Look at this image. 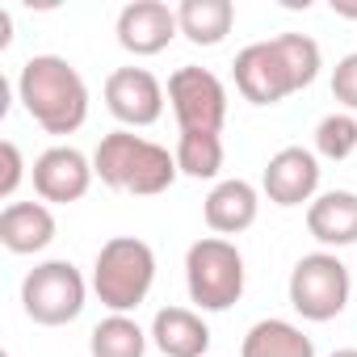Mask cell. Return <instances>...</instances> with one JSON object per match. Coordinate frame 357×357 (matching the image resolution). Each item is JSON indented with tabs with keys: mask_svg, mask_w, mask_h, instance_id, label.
<instances>
[{
	"mask_svg": "<svg viewBox=\"0 0 357 357\" xmlns=\"http://www.w3.org/2000/svg\"><path fill=\"white\" fill-rule=\"evenodd\" d=\"M324 68V51L311 34H278L265 43H248L231 72H236V89L248 105H278L290 93H303L307 84H315Z\"/></svg>",
	"mask_w": 357,
	"mask_h": 357,
	"instance_id": "1",
	"label": "cell"
},
{
	"mask_svg": "<svg viewBox=\"0 0 357 357\" xmlns=\"http://www.w3.org/2000/svg\"><path fill=\"white\" fill-rule=\"evenodd\" d=\"M17 101L47 135H76L89 118V84L63 55H30L17 72Z\"/></svg>",
	"mask_w": 357,
	"mask_h": 357,
	"instance_id": "2",
	"label": "cell"
},
{
	"mask_svg": "<svg viewBox=\"0 0 357 357\" xmlns=\"http://www.w3.org/2000/svg\"><path fill=\"white\" fill-rule=\"evenodd\" d=\"M93 168L101 176V185L118 190V194H135V198H155L168 194L176 185V155L135 130H109L97 151H93Z\"/></svg>",
	"mask_w": 357,
	"mask_h": 357,
	"instance_id": "3",
	"label": "cell"
},
{
	"mask_svg": "<svg viewBox=\"0 0 357 357\" xmlns=\"http://www.w3.org/2000/svg\"><path fill=\"white\" fill-rule=\"evenodd\" d=\"M155 286V252L139 236H114L93 261V294L109 315H130Z\"/></svg>",
	"mask_w": 357,
	"mask_h": 357,
	"instance_id": "4",
	"label": "cell"
},
{
	"mask_svg": "<svg viewBox=\"0 0 357 357\" xmlns=\"http://www.w3.org/2000/svg\"><path fill=\"white\" fill-rule=\"evenodd\" d=\"M244 252L223 236H202L185 252V290L198 311H227L244 294Z\"/></svg>",
	"mask_w": 357,
	"mask_h": 357,
	"instance_id": "5",
	"label": "cell"
},
{
	"mask_svg": "<svg viewBox=\"0 0 357 357\" xmlns=\"http://www.w3.org/2000/svg\"><path fill=\"white\" fill-rule=\"evenodd\" d=\"M286 294H290V307L311 319V324H328L336 319L344 307H349V294H353V273L340 265L336 252H307L294 261L290 269V282H286Z\"/></svg>",
	"mask_w": 357,
	"mask_h": 357,
	"instance_id": "6",
	"label": "cell"
},
{
	"mask_svg": "<svg viewBox=\"0 0 357 357\" xmlns=\"http://www.w3.org/2000/svg\"><path fill=\"white\" fill-rule=\"evenodd\" d=\"M89 282L72 261H43L22 282V311L43 328H63L84 311Z\"/></svg>",
	"mask_w": 357,
	"mask_h": 357,
	"instance_id": "7",
	"label": "cell"
},
{
	"mask_svg": "<svg viewBox=\"0 0 357 357\" xmlns=\"http://www.w3.org/2000/svg\"><path fill=\"white\" fill-rule=\"evenodd\" d=\"M168 105L176 135H223L227 122V84L211 68H176L168 76Z\"/></svg>",
	"mask_w": 357,
	"mask_h": 357,
	"instance_id": "8",
	"label": "cell"
},
{
	"mask_svg": "<svg viewBox=\"0 0 357 357\" xmlns=\"http://www.w3.org/2000/svg\"><path fill=\"white\" fill-rule=\"evenodd\" d=\"M93 176H97L93 160H89L80 147H72V143L47 147V151L34 160V168H30L34 194H38L47 206H72V202H80V198L93 190Z\"/></svg>",
	"mask_w": 357,
	"mask_h": 357,
	"instance_id": "9",
	"label": "cell"
},
{
	"mask_svg": "<svg viewBox=\"0 0 357 357\" xmlns=\"http://www.w3.org/2000/svg\"><path fill=\"white\" fill-rule=\"evenodd\" d=\"M164 97L168 89L147 68H114L105 76V109L122 122V130L155 126L164 118Z\"/></svg>",
	"mask_w": 357,
	"mask_h": 357,
	"instance_id": "10",
	"label": "cell"
},
{
	"mask_svg": "<svg viewBox=\"0 0 357 357\" xmlns=\"http://www.w3.org/2000/svg\"><path fill=\"white\" fill-rule=\"evenodd\" d=\"M261 194L273 206H311L319 198V155L307 147H282L269 155L261 172Z\"/></svg>",
	"mask_w": 357,
	"mask_h": 357,
	"instance_id": "11",
	"label": "cell"
},
{
	"mask_svg": "<svg viewBox=\"0 0 357 357\" xmlns=\"http://www.w3.org/2000/svg\"><path fill=\"white\" fill-rule=\"evenodd\" d=\"M114 34L122 51H130L135 59H147V55L168 51V43L181 34V26H176V9H168L164 0H130L114 22Z\"/></svg>",
	"mask_w": 357,
	"mask_h": 357,
	"instance_id": "12",
	"label": "cell"
},
{
	"mask_svg": "<svg viewBox=\"0 0 357 357\" xmlns=\"http://www.w3.org/2000/svg\"><path fill=\"white\" fill-rule=\"evenodd\" d=\"M202 215H206V227L215 236H240L257 223L261 215V194L252 181H244V176H227V181H215V190L206 194L202 202Z\"/></svg>",
	"mask_w": 357,
	"mask_h": 357,
	"instance_id": "13",
	"label": "cell"
},
{
	"mask_svg": "<svg viewBox=\"0 0 357 357\" xmlns=\"http://www.w3.org/2000/svg\"><path fill=\"white\" fill-rule=\"evenodd\" d=\"M55 240V215L47 202H9L0 211V244L13 257H34L51 248Z\"/></svg>",
	"mask_w": 357,
	"mask_h": 357,
	"instance_id": "14",
	"label": "cell"
},
{
	"mask_svg": "<svg viewBox=\"0 0 357 357\" xmlns=\"http://www.w3.org/2000/svg\"><path fill=\"white\" fill-rule=\"evenodd\" d=\"M151 344L164 357H206L211 328L194 307H160L151 319Z\"/></svg>",
	"mask_w": 357,
	"mask_h": 357,
	"instance_id": "15",
	"label": "cell"
},
{
	"mask_svg": "<svg viewBox=\"0 0 357 357\" xmlns=\"http://www.w3.org/2000/svg\"><path fill=\"white\" fill-rule=\"evenodd\" d=\"M307 231L315 244L328 248H349L357 244V194L353 190H328L307 206Z\"/></svg>",
	"mask_w": 357,
	"mask_h": 357,
	"instance_id": "16",
	"label": "cell"
},
{
	"mask_svg": "<svg viewBox=\"0 0 357 357\" xmlns=\"http://www.w3.org/2000/svg\"><path fill=\"white\" fill-rule=\"evenodd\" d=\"M240 357H315V344L290 319H257L244 332Z\"/></svg>",
	"mask_w": 357,
	"mask_h": 357,
	"instance_id": "17",
	"label": "cell"
},
{
	"mask_svg": "<svg viewBox=\"0 0 357 357\" xmlns=\"http://www.w3.org/2000/svg\"><path fill=\"white\" fill-rule=\"evenodd\" d=\"M176 26L194 47H219L236 26V5L231 0H181Z\"/></svg>",
	"mask_w": 357,
	"mask_h": 357,
	"instance_id": "18",
	"label": "cell"
},
{
	"mask_svg": "<svg viewBox=\"0 0 357 357\" xmlns=\"http://www.w3.org/2000/svg\"><path fill=\"white\" fill-rule=\"evenodd\" d=\"M151 332H143L130 315H105L89 332V353L93 357H143Z\"/></svg>",
	"mask_w": 357,
	"mask_h": 357,
	"instance_id": "19",
	"label": "cell"
},
{
	"mask_svg": "<svg viewBox=\"0 0 357 357\" xmlns=\"http://www.w3.org/2000/svg\"><path fill=\"white\" fill-rule=\"evenodd\" d=\"M176 168L181 176H194V181H215L223 172V135H181L172 147Z\"/></svg>",
	"mask_w": 357,
	"mask_h": 357,
	"instance_id": "20",
	"label": "cell"
},
{
	"mask_svg": "<svg viewBox=\"0 0 357 357\" xmlns=\"http://www.w3.org/2000/svg\"><path fill=\"white\" fill-rule=\"evenodd\" d=\"M357 151V118L353 114H324L315 126V155L324 160H349Z\"/></svg>",
	"mask_w": 357,
	"mask_h": 357,
	"instance_id": "21",
	"label": "cell"
},
{
	"mask_svg": "<svg viewBox=\"0 0 357 357\" xmlns=\"http://www.w3.org/2000/svg\"><path fill=\"white\" fill-rule=\"evenodd\" d=\"M332 97L344 105V114H357V51L336 59V68H332Z\"/></svg>",
	"mask_w": 357,
	"mask_h": 357,
	"instance_id": "22",
	"label": "cell"
},
{
	"mask_svg": "<svg viewBox=\"0 0 357 357\" xmlns=\"http://www.w3.org/2000/svg\"><path fill=\"white\" fill-rule=\"evenodd\" d=\"M0 160H5V172H0V198H13L17 194V185L26 181V160H22V147L13 143V139H5L0 143Z\"/></svg>",
	"mask_w": 357,
	"mask_h": 357,
	"instance_id": "23",
	"label": "cell"
},
{
	"mask_svg": "<svg viewBox=\"0 0 357 357\" xmlns=\"http://www.w3.org/2000/svg\"><path fill=\"white\" fill-rule=\"evenodd\" d=\"M332 13H336V17H357V5H344V0H332Z\"/></svg>",
	"mask_w": 357,
	"mask_h": 357,
	"instance_id": "24",
	"label": "cell"
},
{
	"mask_svg": "<svg viewBox=\"0 0 357 357\" xmlns=\"http://www.w3.org/2000/svg\"><path fill=\"white\" fill-rule=\"evenodd\" d=\"M328 357H357V349H336V353H328Z\"/></svg>",
	"mask_w": 357,
	"mask_h": 357,
	"instance_id": "25",
	"label": "cell"
}]
</instances>
